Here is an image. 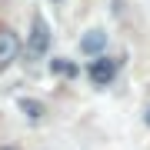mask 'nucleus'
<instances>
[{"instance_id":"obj_7","label":"nucleus","mask_w":150,"mask_h":150,"mask_svg":"<svg viewBox=\"0 0 150 150\" xmlns=\"http://www.w3.org/2000/svg\"><path fill=\"white\" fill-rule=\"evenodd\" d=\"M144 117H147V127H150V107H147V113H144Z\"/></svg>"},{"instance_id":"obj_8","label":"nucleus","mask_w":150,"mask_h":150,"mask_svg":"<svg viewBox=\"0 0 150 150\" xmlns=\"http://www.w3.org/2000/svg\"><path fill=\"white\" fill-rule=\"evenodd\" d=\"M4 150H13V147H4Z\"/></svg>"},{"instance_id":"obj_1","label":"nucleus","mask_w":150,"mask_h":150,"mask_svg":"<svg viewBox=\"0 0 150 150\" xmlns=\"http://www.w3.org/2000/svg\"><path fill=\"white\" fill-rule=\"evenodd\" d=\"M47 47H50V27H47L43 17H33V23H30V40H27V54L37 60V57L47 54Z\"/></svg>"},{"instance_id":"obj_6","label":"nucleus","mask_w":150,"mask_h":150,"mask_svg":"<svg viewBox=\"0 0 150 150\" xmlns=\"http://www.w3.org/2000/svg\"><path fill=\"white\" fill-rule=\"evenodd\" d=\"M54 70H57V74H67V77H77V67L74 64H64V60H54Z\"/></svg>"},{"instance_id":"obj_3","label":"nucleus","mask_w":150,"mask_h":150,"mask_svg":"<svg viewBox=\"0 0 150 150\" xmlns=\"http://www.w3.org/2000/svg\"><path fill=\"white\" fill-rule=\"evenodd\" d=\"M17 54H20V40H17V33L13 30H7V27H0V70L4 67H10Z\"/></svg>"},{"instance_id":"obj_2","label":"nucleus","mask_w":150,"mask_h":150,"mask_svg":"<svg viewBox=\"0 0 150 150\" xmlns=\"http://www.w3.org/2000/svg\"><path fill=\"white\" fill-rule=\"evenodd\" d=\"M117 60H110V57H93L90 60V67H87V77H90V83L93 87H107L113 83V77H117Z\"/></svg>"},{"instance_id":"obj_5","label":"nucleus","mask_w":150,"mask_h":150,"mask_svg":"<svg viewBox=\"0 0 150 150\" xmlns=\"http://www.w3.org/2000/svg\"><path fill=\"white\" fill-rule=\"evenodd\" d=\"M17 107H20L23 113H27L30 120H37V117H43V103H37V100H30V97H20V100H17Z\"/></svg>"},{"instance_id":"obj_4","label":"nucleus","mask_w":150,"mask_h":150,"mask_svg":"<svg viewBox=\"0 0 150 150\" xmlns=\"http://www.w3.org/2000/svg\"><path fill=\"white\" fill-rule=\"evenodd\" d=\"M103 47H107V33H103V30H87L80 37V50L87 57H100Z\"/></svg>"}]
</instances>
